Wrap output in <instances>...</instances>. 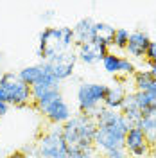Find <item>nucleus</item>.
Here are the masks:
<instances>
[{
	"label": "nucleus",
	"mask_w": 156,
	"mask_h": 158,
	"mask_svg": "<svg viewBox=\"0 0 156 158\" xmlns=\"http://www.w3.org/2000/svg\"><path fill=\"white\" fill-rule=\"evenodd\" d=\"M124 149L135 158L146 156L147 153L151 151V148H149V144H147V140H146V135H144V131L140 128H131L127 131Z\"/></svg>",
	"instance_id": "11"
},
{
	"label": "nucleus",
	"mask_w": 156,
	"mask_h": 158,
	"mask_svg": "<svg viewBox=\"0 0 156 158\" xmlns=\"http://www.w3.org/2000/svg\"><path fill=\"white\" fill-rule=\"evenodd\" d=\"M127 41H129V31L124 29V27L115 29V38H113V45L111 47H115L118 50H126Z\"/></svg>",
	"instance_id": "19"
},
{
	"label": "nucleus",
	"mask_w": 156,
	"mask_h": 158,
	"mask_svg": "<svg viewBox=\"0 0 156 158\" xmlns=\"http://www.w3.org/2000/svg\"><path fill=\"white\" fill-rule=\"evenodd\" d=\"M74 29V36H76V45H81V43H88V41H93V31H95V20L90 18V16H84L81 18L72 27Z\"/></svg>",
	"instance_id": "14"
},
{
	"label": "nucleus",
	"mask_w": 156,
	"mask_h": 158,
	"mask_svg": "<svg viewBox=\"0 0 156 158\" xmlns=\"http://www.w3.org/2000/svg\"><path fill=\"white\" fill-rule=\"evenodd\" d=\"M135 72H137L135 63L127 58V56H122V59H120V72H118V77L126 79V77H129V76H133Z\"/></svg>",
	"instance_id": "21"
},
{
	"label": "nucleus",
	"mask_w": 156,
	"mask_h": 158,
	"mask_svg": "<svg viewBox=\"0 0 156 158\" xmlns=\"http://www.w3.org/2000/svg\"><path fill=\"white\" fill-rule=\"evenodd\" d=\"M133 95H135V102L140 108V111L146 110L147 106H151L153 102H156V97L151 92H133Z\"/></svg>",
	"instance_id": "20"
},
{
	"label": "nucleus",
	"mask_w": 156,
	"mask_h": 158,
	"mask_svg": "<svg viewBox=\"0 0 156 158\" xmlns=\"http://www.w3.org/2000/svg\"><path fill=\"white\" fill-rule=\"evenodd\" d=\"M67 158H101V156H99V151L95 149V146H93V148L81 149V151H72V149H70V153H68Z\"/></svg>",
	"instance_id": "22"
},
{
	"label": "nucleus",
	"mask_w": 156,
	"mask_h": 158,
	"mask_svg": "<svg viewBox=\"0 0 156 158\" xmlns=\"http://www.w3.org/2000/svg\"><path fill=\"white\" fill-rule=\"evenodd\" d=\"M106 88L108 85H104V83H79L77 92H76L79 113L95 117L99 108H102Z\"/></svg>",
	"instance_id": "6"
},
{
	"label": "nucleus",
	"mask_w": 156,
	"mask_h": 158,
	"mask_svg": "<svg viewBox=\"0 0 156 158\" xmlns=\"http://www.w3.org/2000/svg\"><path fill=\"white\" fill-rule=\"evenodd\" d=\"M74 47H76V36L72 27L68 25L43 27V31H39L38 34L36 56L41 59V63H45L65 50H74Z\"/></svg>",
	"instance_id": "2"
},
{
	"label": "nucleus",
	"mask_w": 156,
	"mask_h": 158,
	"mask_svg": "<svg viewBox=\"0 0 156 158\" xmlns=\"http://www.w3.org/2000/svg\"><path fill=\"white\" fill-rule=\"evenodd\" d=\"M149 92H151V94H153V95L156 97V79L153 81V85H151V90H149Z\"/></svg>",
	"instance_id": "30"
},
{
	"label": "nucleus",
	"mask_w": 156,
	"mask_h": 158,
	"mask_svg": "<svg viewBox=\"0 0 156 158\" xmlns=\"http://www.w3.org/2000/svg\"><path fill=\"white\" fill-rule=\"evenodd\" d=\"M120 113L126 117V120L133 126V128H137L138 122L142 120V111H140V108H138L137 102H135L133 92H127L126 99H124V104H122V108H120Z\"/></svg>",
	"instance_id": "15"
},
{
	"label": "nucleus",
	"mask_w": 156,
	"mask_h": 158,
	"mask_svg": "<svg viewBox=\"0 0 156 158\" xmlns=\"http://www.w3.org/2000/svg\"><path fill=\"white\" fill-rule=\"evenodd\" d=\"M6 158H25V155L22 151H14V153H11L9 156H6Z\"/></svg>",
	"instance_id": "29"
},
{
	"label": "nucleus",
	"mask_w": 156,
	"mask_h": 158,
	"mask_svg": "<svg viewBox=\"0 0 156 158\" xmlns=\"http://www.w3.org/2000/svg\"><path fill=\"white\" fill-rule=\"evenodd\" d=\"M113 38H115V27L104 23V22H95V31H93V41L97 45H102L109 49L113 45Z\"/></svg>",
	"instance_id": "16"
},
{
	"label": "nucleus",
	"mask_w": 156,
	"mask_h": 158,
	"mask_svg": "<svg viewBox=\"0 0 156 158\" xmlns=\"http://www.w3.org/2000/svg\"><path fill=\"white\" fill-rule=\"evenodd\" d=\"M154 115H156V102L147 106L146 110H142V117H154Z\"/></svg>",
	"instance_id": "25"
},
{
	"label": "nucleus",
	"mask_w": 156,
	"mask_h": 158,
	"mask_svg": "<svg viewBox=\"0 0 156 158\" xmlns=\"http://www.w3.org/2000/svg\"><path fill=\"white\" fill-rule=\"evenodd\" d=\"M147 65H149V72H151L153 79H156V61L154 63H147Z\"/></svg>",
	"instance_id": "28"
},
{
	"label": "nucleus",
	"mask_w": 156,
	"mask_h": 158,
	"mask_svg": "<svg viewBox=\"0 0 156 158\" xmlns=\"http://www.w3.org/2000/svg\"><path fill=\"white\" fill-rule=\"evenodd\" d=\"M146 59H147V63H154L156 61V41H151L149 43L147 52H146Z\"/></svg>",
	"instance_id": "24"
},
{
	"label": "nucleus",
	"mask_w": 156,
	"mask_h": 158,
	"mask_svg": "<svg viewBox=\"0 0 156 158\" xmlns=\"http://www.w3.org/2000/svg\"><path fill=\"white\" fill-rule=\"evenodd\" d=\"M45 63H49L54 77L61 83V81H67L74 76L76 65H77V56H76V50H65L58 56H54L50 61H45Z\"/></svg>",
	"instance_id": "8"
},
{
	"label": "nucleus",
	"mask_w": 156,
	"mask_h": 158,
	"mask_svg": "<svg viewBox=\"0 0 156 158\" xmlns=\"http://www.w3.org/2000/svg\"><path fill=\"white\" fill-rule=\"evenodd\" d=\"M16 74H18V77L22 79L25 85H29V86H36V85H43V83H56V81H58V79L54 77L49 63H36V65L23 67V69L18 70Z\"/></svg>",
	"instance_id": "9"
},
{
	"label": "nucleus",
	"mask_w": 156,
	"mask_h": 158,
	"mask_svg": "<svg viewBox=\"0 0 156 158\" xmlns=\"http://www.w3.org/2000/svg\"><path fill=\"white\" fill-rule=\"evenodd\" d=\"M153 76L149 70H137L133 74V85H135V92H149L151 85H153Z\"/></svg>",
	"instance_id": "17"
},
{
	"label": "nucleus",
	"mask_w": 156,
	"mask_h": 158,
	"mask_svg": "<svg viewBox=\"0 0 156 158\" xmlns=\"http://www.w3.org/2000/svg\"><path fill=\"white\" fill-rule=\"evenodd\" d=\"M74 50H76L77 61H81L83 65H88V67L102 63L104 56L109 52V49L102 47V45H97L95 41H88V43L76 45V47H74Z\"/></svg>",
	"instance_id": "10"
},
{
	"label": "nucleus",
	"mask_w": 156,
	"mask_h": 158,
	"mask_svg": "<svg viewBox=\"0 0 156 158\" xmlns=\"http://www.w3.org/2000/svg\"><path fill=\"white\" fill-rule=\"evenodd\" d=\"M7 111H9V104H6V102H2V101H0V118L4 117Z\"/></svg>",
	"instance_id": "27"
},
{
	"label": "nucleus",
	"mask_w": 156,
	"mask_h": 158,
	"mask_svg": "<svg viewBox=\"0 0 156 158\" xmlns=\"http://www.w3.org/2000/svg\"><path fill=\"white\" fill-rule=\"evenodd\" d=\"M54 15H56V11H54V9H49V11H45V13H43L39 18L43 20V22H49V20L54 18Z\"/></svg>",
	"instance_id": "26"
},
{
	"label": "nucleus",
	"mask_w": 156,
	"mask_h": 158,
	"mask_svg": "<svg viewBox=\"0 0 156 158\" xmlns=\"http://www.w3.org/2000/svg\"><path fill=\"white\" fill-rule=\"evenodd\" d=\"M38 158H67L70 148L61 135V126H50L36 140Z\"/></svg>",
	"instance_id": "7"
},
{
	"label": "nucleus",
	"mask_w": 156,
	"mask_h": 158,
	"mask_svg": "<svg viewBox=\"0 0 156 158\" xmlns=\"http://www.w3.org/2000/svg\"><path fill=\"white\" fill-rule=\"evenodd\" d=\"M124 81L126 79L118 77L113 85H109L106 88V95H104V102H102L104 108L120 111L122 104H124V99L127 95V88H126V85H124Z\"/></svg>",
	"instance_id": "13"
},
{
	"label": "nucleus",
	"mask_w": 156,
	"mask_h": 158,
	"mask_svg": "<svg viewBox=\"0 0 156 158\" xmlns=\"http://www.w3.org/2000/svg\"><path fill=\"white\" fill-rule=\"evenodd\" d=\"M93 118L97 122V133H95L93 146L99 153H108L113 149L124 148L126 135L133 126L127 122L120 111L108 110L102 106L99 108L97 115Z\"/></svg>",
	"instance_id": "1"
},
{
	"label": "nucleus",
	"mask_w": 156,
	"mask_h": 158,
	"mask_svg": "<svg viewBox=\"0 0 156 158\" xmlns=\"http://www.w3.org/2000/svg\"><path fill=\"white\" fill-rule=\"evenodd\" d=\"M120 59L122 56H118L115 52H108L104 59H102V69L106 70L109 76H115L118 77V72H120Z\"/></svg>",
	"instance_id": "18"
},
{
	"label": "nucleus",
	"mask_w": 156,
	"mask_h": 158,
	"mask_svg": "<svg viewBox=\"0 0 156 158\" xmlns=\"http://www.w3.org/2000/svg\"><path fill=\"white\" fill-rule=\"evenodd\" d=\"M95 133H97L95 118L90 117V115H84V113L72 115V118L61 126V135L72 151L93 148Z\"/></svg>",
	"instance_id": "3"
},
{
	"label": "nucleus",
	"mask_w": 156,
	"mask_h": 158,
	"mask_svg": "<svg viewBox=\"0 0 156 158\" xmlns=\"http://www.w3.org/2000/svg\"><path fill=\"white\" fill-rule=\"evenodd\" d=\"M102 158H129V153L124 148H120V149H113V151L102 153Z\"/></svg>",
	"instance_id": "23"
},
{
	"label": "nucleus",
	"mask_w": 156,
	"mask_h": 158,
	"mask_svg": "<svg viewBox=\"0 0 156 158\" xmlns=\"http://www.w3.org/2000/svg\"><path fill=\"white\" fill-rule=\"evenodd\" d=\"M151 43V38L146 31H133L129 32V41H127V58L131 59H144L146 58L147 47Z\"/></svg>",
	"instance_id": "12"
},
{
	"label": "nucleus",
	"mask_w": 156,
	"mask_h": 158,
	"mask_svg": "<svg viewBox=\"0 0 156 158\" xmlns=\"http://www.w3.org/2000/svg\"><path fill=\"white\" fill-rule=\"evenodd\" d=\"M32 106L38 110L52 126H63L67 120L72 118V108L61 95V90H52L49 94L32 101Z\"/></svg>",
	"instance_id": "4"
},
{
	"label": "nucleus",
	"mask_w": 156,
	"mask_h": 158,
	"mask_svg": "<svg viewBox=\"0 0 156 158\" xmlns=\"http://www.w3.org/2000/svg\"><path fill=\"white\" fill-rule=\"evenodd\" d=\"M0 101L9 106L25 108L32 104L31 86L18 77L16 72H4L0 76Z\"/></svg>",
	"instance_id": "5"
},
{
	"label": "nucleus",
	"mask_w": 156,
	"mask_h": 158,
	"mask_svg": "<svg viewBox=\"0 0 156 158\" xmlns=\"http://www.w3.org/2000/svg\"><path fill=\"white\" fill-rule=\"evenodd\" d=\"M153 128H154V131H156V115L153 117Z\"/></svg>",
	"instance_id": "31"
}]
</instances>
